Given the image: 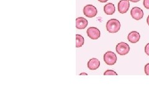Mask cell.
<instances>
[{
  "label": "cell",
  "mask_w": 149,
  "mask_h": 111,
  "mask_svg": "<svg viewBox=\"0 0 149 111\" xmlns=\"http://www.w3.org/2000/svg\"><path fill=\"white\" fill-rule=\"evenodd\" d=\"M83 13L85 16L87 17L93 18L96 16L97 11L96 7L91 5V4H88L83 8Z\"/></svg>",
  "instance_id": "3957f363"
},
{
  "label": "cell",
  "mask_w": 149,
  "mask_h": 111,
  "mask_svg": "<svg viewBox=\"0 0 149 111\" xmlns=\"http://www.w3.org/2000/svg\"><path fill=\"white\" fill-rule=\"evenodd\" d=\"M86 33H87L88 36L90 37V38L92 40L98 39L101 35V32L100 30L94 27H90L89 29H88Z\"/></svg>",
  "instance_id": "5b68a950"
},
{
  "label": "cell",
  "mask_w": 149,
  "mask_h": 111,
  "mask_svg": "<svg viewBox=\"0 0 149 111\" xmlns=\"http://www.w3.org/2000/svg\"><path fill=\"white\" fill-rule=\"evenodd\" d=\"M88 74L86 73H81L80 74V75H87Z\"/></svg>",
  "instance_id": "d6986e66"
},
{
  "label": "cell",
  "mask_w": 149,
  "mask_h": 111,
  "mask_svg": "<svg viewBox=\"0 0 149 111\" xmlns=\"http://www.w3.org/2000/svg\"><path fill=\"white\" fill-rule=\"evenodd\" d=\"M130 7L129 0H120L118 3V11L120 14L126 13Z\"/></svg>",
  "instance_id": "52a82bcc"
},
{
  "label": "cell",
  "mask_w": 149,
  "mask_h": 111,
  "mask_svg": "<svg viewBox=\"0 0 149 111\" xmlns=\"http://www.w3.org/2000/svg\"><path fill=\"white\" fill-rule=\"evenodd\" d=\"M117 75L118 73L113 70H108L104 73V75Z\"/></svg>",
  "instance_id": "4fadbf2b"
},
{
  "label": "cell",
  "mask_w": 149,
  "mask_h": 111,
  "mask_svg": "<svg viewBox=\"0 0 149 111\" xmlns=\"http://www.w3.org/2000/svg\"><path fill=\"white\" fill-rule=\"evenodd\" d=\"M120 23L115 18H112L108 21L106 24V29L111 34L117 33L120 30Z\"/></svg>",
  "instance_id": "6da1fadb"
},
{
  "label": "cell",
  "mask_w": 149,
  "mask_h": 111,
  "mask_svg": "<svg viewBox=\"0 0 149 111\" xmlns=\"http://www.w3.org/2000/svg\"><path fill=\"white\" fill-rule=\"evenodd\" d=\"M141 38V35L137 32H131L127 36V39L131 43H136Z\"/></svg>",
  "instance_id": "9c48e42d"
},
{
  "label": "cell",
  "mask_w": 149,
  "mask_h": 111,
  "mask_svg": "<svg viewBox=\"0 0 149 111\" xmlns=\"http://www.w3.org/2000/svg\"><path fill=\"white\" fill-rule=\"evenodd\" d=\"M144 70H145V73L146 75H149V63L146 65Z\"/></svg>",
  "instance_id": "9a60e30c"
},
{
  "label": "cell",
  "mask_w": 149,
  "mask_h": 111,
  "mask_svg": "<svg viewBox=\"0 0 149 111\" xmlns=\"http://www.w3.org/2000/svg\"><path fill=\"white\" fill-rule=\"evenodd\" d=\"M88 24V21L82 17H78L76 19V27L78 29H85Z\"/></svg>",
  "instance_id": "30bf717a"
},
{
  "label": "cell",
  "mask_w": 149,
  "mask_h": 111,
  "mask_svg": "<svg viewBox=\"0 0 149 111\" xmlns=\"http://www.w3.org/2000/svg\"><path fill=\"white\" fill-rule=\"evenodd\" d=\"M97 1L101 2V3H106L108 1V0H97Z\"/></svg>",
  "instance_id": "ac0fdd59"
},
{
  "label": "cell",
  "mask_w": 149,
  "mask_h": 111,
  "mask_svg": "<svg viewBox=\"0 0 149 111\" xmlns=\"http://www.w3.org/2000/svg\"><path fill=\"white\" fill-rule=\"evenodd\" d=\"M143 6L146 9H149V0H143Z\"/></svg>",
  "instance_id": "5bb4252c"
},
{
  "label": "cell",
  "mask_w": 149,
  "mask_h": 111,
  "mask_svg": "<svg viewBox=\"0 0 149 111\" xmlns=\"http://www.w3.org/2000/svg\"><path fill=\"white\" fill-rule=\"evenodd\" d=\"M104 61L107 65L113 66L117 61V56L115 53L112 51L106 52L104 55Z\"/></svg>",
  "instance_id": "7a4b0ae2"
},
{
  "label": "cell",
  "mask_w": 149,
  "mask_h": 111,
  "mask_svg": "<svg viewBox=\"0 0 149 111\" xmlns=\"http://www.w3.org/2000/svg\"><path fill=\"white\" fill-rule=\"evenodd\" d=\"M147 24H148V26H149V16L147 17Z\"/></svg>",
  "instance_id": "ffe728a7"
},
{
  "label": "cell",
  "mask_w": 149,
  "mask_h": 111,
  "mask_svg": "<svg viewBox=\"0 0 149 111\" xmlns=\"http://www.w3.org/2000/svg\"><path fill=\"white\" fill-rule=\"evenodd\" d=\"M129 1H132V2H133V3H137V2H139V1H141V0H129Z\"/></svg>",
  "instance_id": "e0dca14e"
},
{
  "label": "cell",
  "mask_w": 149,
  "mask_h": 111,
  "mask_svg": "<svg viewBox=\"0 0 149 111\" xmlns=\"http://www.w3.org/2000/svg\"><path fill=\"white\" fill-rule=\"evenodd\" d=\"M85 40L83 37L80 35H76V47L80 48L84 45Z\"/></svg>",
  "instance_id": "7c38bea8"
},
{
  "label": "cell",
  "mask_w": 149,
  "mask_h": 111,
  "mask_svg": "<svg viewBox=\"0 0 149 111\" xmlns=\"http://www.w3.org/2000/svg\"><path fill=\"white\" fill-rule=\"evenodd\" d=\"M116 49V52H117L119 55L124 56L129 53L130 51V47L127 43L121 42L117 45Z\"/></svg>",
  "instance_id": "277c9868"
},
{
  "label": "cell",
  "mask_w": 149,
  "mask_h": 111,
  "mask_svg": "<svg viewBox=\"0 0 149 111\" xmlns=\"http://www.w3.org/2000/svg\"><path fill=\"white\" fill-rule=\"evenodd\" d=\"M104 11L107 15H113L116 11V8L113 3L106 4L104 7Z\"/></svg>",
  "instance_id": "8fae6325"
},
{
  "label": "cell",
  "mask_w": 149,
  "mask_h": 111,
  "mask_svg": "<svg viewBox=\"0 0 149 111\" xmlns=\"http://www.w3.org/2000/svg\"><path fill=\"white\" fill-rule=\"evenodd\" d=\"M130 14L135 20L139 21L143 17V12L142 9L138 7L133 8L130 11Z\"/></svg>",
  "instance_id": "8992f818"
},
{
  "label": "cell",
  "mask_w": 149,
  "mask_h": 111,
  "mask_svg": "<svg viewBox=\"0 0 149 111\" xmlns=\"http://www.w3.org/2000/svg\"><path fill=\"white\" fill-rule=\"evenodd\" d=\"M145 52L147 55L149 56V43H148L145 47Z\"/></svg>",
  "instance_id": "2e32d148"
},
{
  "label": "cell",
  "mask_w": 149,
  "mask_h": 111,
  "mask_svg": "<svg viewBox=\"0 0 149 111\" xmlns=\"http://www.w3.org/2000/svg\"><path fill=\"white\" fill-rule=\"evenodd\" d=\"M100 66V62L96 58H92L88 62V67L90 70L94 71L98 69Z\"/></svg>",
  "instance_id": "ba28073f"
}]
</instances>
